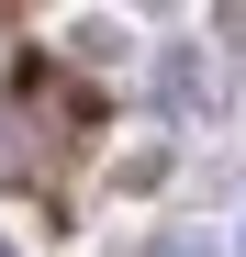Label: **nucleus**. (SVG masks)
<instances>
[{"label": "nucleus", "instance_id": "nucleus-1", "mask_svg": "<svg viewBox=\"0 0 246 257\" xmlns=\"http://www.w3.org/2000/svg\"><path fill=\"white\" fill-rule=\"evenodd\" d=\"M146 257H213V246H201V235H168V246H146Z\"/></svg>", "mask_w": 246, "mask_h": 257}, {"label": "nucleus", "instance_id": "nucleus-2", "mask_svg": "<svg viewBox=\"0 0 246 257\" xmlns=\"http://www.w3.org/2000/svg\"><path fill=\"white\" fill-rule=\"evenodd\" d=\"M0 257H12V246H0Z\"/></svg>", "mask_w": 246, "mask_h": 257}]
</instances>
